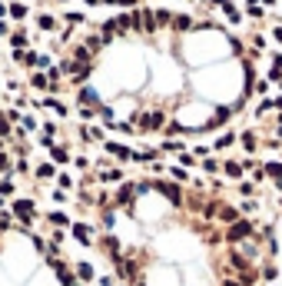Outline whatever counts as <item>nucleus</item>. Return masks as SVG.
I'll use <instances>...</instances> for the list:
<instances>
[{
	"mask_svg": "<svg viewBox=\"0 0 282 286\" xmlns=\"http://www.w3.org/2000/svg\"><path fill=\"white\" fill-rule=\"evenodd\" d=\"M70 230H73V240L80 243V246H93V230H90V226H83V223H70Z\"/></svg>",
	"mask_w": 282,
	"mask_h": 286,
	"instance_id": "nucleus-4",
	"label": "nucleus"
},
{
	"mask_svg": "<svg viewBox=\"0 0 282 286\" xmlns=\"http://www.w3.org/2000/svg\"><path fill=\"white\" fill-rule=\"evenodd\" d=\"M259 276H262V280H266V283H272V280L279 276V270H276V266H269V263H266V266H262V270H259Z\"/></svg>",
	"mask_w": 282,
	"mask_h": 286,
	"instance_id": "nucleus-7",
	"label": "nucleus"
},
{
	"mask_svg": "<svg viewBox=\"0 0 282 286\" xmlns=\"http://www.w3.org/2000/svg\"><path fill=\"white\" fill-rule=\"evenodd\" d=\"M203 166H206V173H216V170H219V163H216V160H206Z\"/></svg>",
	"mask_w": 282,
	"mask_h": 286,
	"instance_id": "nucleus-18",
	"label": "nucleus"
},
{
	"mask_svg": "<svg viewBox=\"0 0 282 286\" xmlns=\"http://www.w3.org/2000/svg\"><path fill=\"white\" fill-rule=\"evenodd\" d=\"M97 283L100 286H116V280H113V276H97Z\"/></svg>",
	"mask_w": 282,
	"mask_h": 286,
	"instance_id": "nucleus-15",
	"label": "nucleus"
},
{
	"mask_svg": "<svg viewBox=\"0 0 282 286\" xmlns=\"http://www.w3.org/2000/svg\"><path fill=\"white\" fill-rule=\"evenodd\" d=\"M47 220L54 223V226H70V216H66L63 210H54V213H50V216H47Z\"/></svg>",
	"mask_w": 282,
	"mask_h": 286,
	"instance_id": "nucleus-6",
	"label": "nucleus"
},
{
	"mask_svg": "<svg viewBox=\"0 0 282 286\" xmlns=\"http://www.w3.org/2000/svg\"><path fill=\"white\" fill-rule=\"evenodd\" d=\"M37 176H40V180H47V176H54V166H50V163L37 166Z\"/></svg>",
	"mask_w": 282,
	"mask_h": 286,
	"instance_id": "nucleus-12",
	"label": "nucleus"
},
{
	"mask_svg": "<svg viewBox=\"0 0 282 286\" xmlns=\"http://www.w3.org/2000/svg\"><path fill=\"white\" fill-rule=\"evenodd\" d=\"M13 216L27 226V223H33V216H37V207H33V200H13Z\"/></svg>",
	"mask_w": 282,
	"mask_h": 286,
	"instance_id": "nucleus-2",
	"label": "nucleus"
},
{
	"mask_svg": "<svg viewBox=\"0 0 282 286\" xmlns=\"http://www.w3.org/2000/svg\"><path fill=\"white\" fill-rule=\"evenodd\" d=\"M256 236V226H252V220H236V223H229V230L223 233V240L226 243H246Z\"/></svg>",
	"mask_w": 282,
	"mask_h": 286,
	"instance_id": "nucleus-1",
	"label": "nucleus"
},
{
	"mask_svg": "<svg viewBox=\"0 0 282 286\" xmlns=\"http://www.w3.org/2000/svg\"><path fill=\"white\" fill-rule=\"evenodd\" d=\"M76 280L93 283V280H97V270H93V263H76Z\"/></svg>",
	"mask_w": 282,
	"mask_h": 286,
	"instance_id": "nucleus-5",
	"label": "nucleus"
},
{
	"mask_svg": "<svg viewBox=\"0 0 282 286\" xmlns=\"http://www.w3.org/2000/svg\"><path fill=\"white\" fill-rule=\"evenodd\" d=\"M40 27H44V30H54V17H40Z\"/></svg>",
	"mask_w": 282,
	"mask_h": 286,
	"instance_id": "nucleus-16",
	"label": "nucleus"
},
{
	"mask_svg": "<svg viewBox=\"0 0 282 286\" xmlns=\"http://www.w3.org/2000/svg\"><path fill=\"white\" fill-rule=\"evenodd\" d=\"M226 173H229V176H242V166H239L236 160H229V163H226Z\"/></svg>",
	"mask_w": 282,
	"mask_h": 286,
	"instance_id": "nucleus-10",
	"label": "nucleus"
},
{
	"mask_svg": "<svg viewBox=\"0 0 282 286\" xmlns=\"http://www.w3.org/2000/svg\"><path fill=\"white\" fill-rule=\"evenodd\" d=\"M0 197H13V183L10 180H0Z\"/></svg>",
	"mask_w": 282,
	"mask_h": 286,
	"instance_id": "nucleus-11",
	"label": "nucleus"
},
{
	"mask_svg": "<svg viewBox=\"0 0 282 286\" xmlns=\"http://www.w3.org/2000/svg\"><path fill=\"white\" fill-rule=\"evenodd\" d=\"M116 226V216H113V210H103V230H113Z\"/></svg>",
	"mask_w": 282,
	"mask_h": 286,
	"instance_id": "nucleus-8",
	"label": "nucleus"
},
{
	"mask_svg": "<svg viewBox=\"0 0 282 286\" xmlns=\"http://www.w3.org/2000/svg\"><path fill=\"white\" fill-rule=\"evenodd\" d=\"M252 190H256V187H252V183H239V193H242V197H249Z\"/></svg>",
	"mask_w": 282,
	"mask_h": 286,
	"instance_id": "nucleus-17",
	"label": "nucleus"
},
{
	"mask_svg": "<svg viewBox=\"0 0 282 286\" xmlns=\"http://www.w3.org/2000/svg\"><path fill=\"white\" fill-rule=\"evenodd\" d=\"M223 286H242L239 280H223Z\"/></svg>",
	"mask_w": 282,
	"mask_h": 286,
	"instance_id": "nucleus-19",
	"label": "nucleus"
},
{
	"mask_svg": "<svg viewBox=\"0 0 282 286\" xmlns=\"http://www.w3.org/2000/svg\"><path fill=\"white\" fill-rule=\"evenodd\" d=\"M116 276H119V280H126V283H136V280H140V270H136L133 260H119V263H116Z\"/></svg>",
	"mask_w": 282,
	"mask_h": 286,
	"instance_id": "nucleus-3",
	"label": "nucleus"
},
{
	"mask_svg": "<svg viewBox=\"0 0 282 286\" xmlns=\"http://www.w3.org/2000/svg\"><path fill=\"white\" fill-rule=\"evenodd\" d=\"M7 133H10V127H7V123H0V137H7Z\"/></svg>",
	"mask_w": 282,
	"mask_h": 286,
	"instance_id": "nucleus-20",
	"label": "nucleus"
},
{
	"mask_svg": "<svg viewBox=\"0 0 282 286\" xmlns=\"http://www.w3.org/2000/svg\"><path fill=\"white\" fill-rule=\"evenodd\" d=\"M30 83H33V87H40V90H44V87H47V77H44V73H33V80H30Z\"/></svg>",
	"mask_w": 282,
	"mask_h": 286,
	"instance_id": "nucleus-14",
	"label": "nucleus"
},
{
	"mask_svg": "<svg viewBox=\"0 0 282 286\" xmlns=\"http://www.w3.org/2000/svg\"><path fill=\"white\" fill-rule=\"evenodd\" d=\"M176 27H179V30H189L193 20H189V17H176Z\"/></svg>",
	"mask_w": 282,
	"mask_h": 286,
	"instance_id": "nucleus-13",
	"label": "nucleus"
},
{
	"mask_svg": "<svg viewBox=\"0 0 282 286\" xmlns=\"http://www.w3.org/2000/svg\"><path fill=\"white\" fill-rule=\"evenodd\" d=\"M50 153H54L56 163H66V150H63V146H50Z\"/></svg>",
	"mask_w": 282,
	"mask_h": 286,
	"instance_id": "nucleus-9",
	"label": "nucleus"
}]
</instances>
